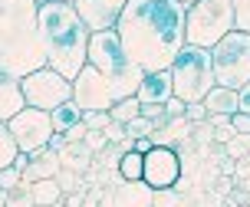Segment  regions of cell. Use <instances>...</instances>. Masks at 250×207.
Wrapping results in <instances>:
<instances>
[{
  "label": "cell",
  "mask_w": 250,
  "mask_h": 207,
  "mask_svg": "<svg viewBox=\"0 0 250 207\" xmlns=\"http://www.w3.org/2000/svg\"><path fill=\"white\" fill-rule=\"evenodd\" d=\"M0 60L20 79L46 66L37 0H0Z\"/></svg>",
  "instance_id": "cell-3"
},
{
  "label": "cell",
  "mask_w": 250,
  "mask_h": 207,
  "mask_svg": "<svg viewBox=\"0 0 250 207\" xmlns=\"http://www.w3.org/2000/svg\"><path fill=\"white\" fill-rule=\"evenodd\" d=\"M237 112L250 115V83L244 85V89H237Z\"/></svg>",
  "instance_id": "cell-37"
},
{
  "label": "cell",
  "mask_w": 250,
  "mask_h": 207,
  "mask_svg": "<svg viewBox=\"0 0 250 207\" xmlns=\"http://www.w3.org/2000/svg\"><path fill=\"white\" fill-rule=\"evenodd\" d=\"M83 125L89 132H105L112 125V115L109 112H83Z\"/></svg>",
  "instance_id": "cell-26"
},
{
  "label": "cell",
  "mask_w": 250,
  "mask_h": 207,
  "mask_svg": "<svg viewBox=\"0 0 250 207\" xmlns=\"http://www.w3.org/2000/svg\"><path fill=\"white\" fill-rule=\"evenodd\" d=\"M181 155L175 148L151 145V151H145V168H142V181L151 191H171L181 181Z\"/></svg>",
  "instance_id": "cell-11"
},
{
  "label": "cell",
  "mask_w": 250,
  "mask_h": 207,
  "mask_svg": "<svg viewBox=\"0 0 250 207\" xmlns=\"http://www.w3.org/2000/svg\"><path fill=\"white\" fill-rule=\"evenodd\" d=\"M185 102H181V99H168V102H165V112H168V119H178V115H185Z\"/></svg>",
  "instance_id": "cell-38"
},
{
  "label": "cell",
  "mask_w": 250,
  "mask_h": 207,
  "mask_svg": "<svg viewBox=\"0 0 250 207\" xmlns=\"http://www.w3.org/2000/svg\"><path fill=\"white\" fill-rule=\"evenodd\" d=\"M125 135H128L132 142H135V138H151V135H155V125L138 115V119H132V122L125 125Z\"/></svg>",
  "instance_id": "cell-25"
},
{
  "label": "cell",
  "mask_w": 250,
  "mask_h": 207,
  "mask_svg": "<svg viewBox=\"0 0 250 207\" xmlns=\"http://www.w3.org/2000/svg\"><path fill=\"white\" fill-rule=\"evenodd\" d=\"M214 83L224 89H244L250 83V33L230 30L217 46L211 49Z\"/></svg>",
  "instance_id": "cell-7"
},
{
  "label": "cell",
  "mask_w": 250,
  "mask_h": 207,
  "mask_svg": "<svg viewBox=\"0 0 250 207\" xmlns=\"http://www.w3.org/2000/svg\"><path fill=\"white\" fill-rule=\"evenodd\" d=\"M227 155L230 158H250V135H234L227 142Z\"/></svg>",
  "instance_id": "cell-28"
},
{
  "label": "cell",
  "mask_w": 250,
  "mask_h": 207,
  "mask_svg": "<svg viewBox=\"0 0 250 207\" xmlns=\"http://www.w3.org/2000/svg\"><path fill=\"white\" fill-rule=\"evenodd\" d=\"M204 109H208V115H234L237 112V92L224 89V85H214L204 96Z\"/></svg>",
  "instance_id": "cell-19"
},
{
  "label": "cell",
  "mask_w": 250,
  "mask_h": 207,
  "mask_svg": "<svg viewBox=\"0 0 250 207\" xmlns=\"http://www.w3.org/2000/svg\"><path fill=\"white\" fill-rule=\"evenodd\" d=\"M56 181H60L62 194H66V191H86V181H83V174H73V171H60V174H56Z\"/></svg>",
  "instance_id": "cell-29"
},
{
  "label": "cell",
  "mask_w": 250,
  "mask_h": 207,
  "mask_svg": "<svg viewBox=\"0 0 250 207\" xmlns=\"http://www.w3.org/2000/svg\"><path fill=\"white\" fill-rule=\"evenodd\" d=\"M50 122H53V132H56V135H66L73 125L83 122V109H79L73 99H69V102H62L60 109L50 112Z\"/></svg>",
  "instance_id": "cell-21"
},
{
  "label": "cell",
  "mask_w": 250,
  "mask_h": 207,
  "mask_svg": "<svg viewBox=\"0 0 250 207\" xmlns=\"http://www.w3.org/2000/svg\"><path fill=\"white\" fill-rule=\"evenodd\" d=\"M178 3H185V7H191V3H198V0H178Z\"/></svg>",
  "instance_id": "cell-45"
},
{
  "label": "cell",
  "mask_w": 250,
  "mask_h": 207,
  "mask_svg": "<svg viewBox=\"0 0 250 207\" xmlns=\"http://www.w3.org/2000/svg\"><path fill=\"white\" fill-rule=\"evenodd\" d=\"M171 89L175 99H181L185 105L204 102V96L214 85V62H211V49H198V46H185L178 53V60L171 62Z\"/></svg>",
  "instance_id": "cell-6"
},
{
  "label": "cell",
  "mask_w": 250,
  "mask_h": 207,
  "mask_svg": "<svg viewBox=\"0 0 250 207\" xmlns=\"http://www.w3.org/2000/svg\"><path fill=\"white\" fill-rule=\"evenodd\" d=\"M7 201H10V191H0V207H7Z\"/></svg>",
  "instance_id": "cell-42"
},
{
  "label": "cell",
  "mask_w": 250,
  "mask_h": 207,
  "mask_svg": "<svg viewBox=\"0 0 250 207\" xmlns=\"http://www.w3.org/2000/svg\"><path fill=\"white\" fill-rule=\"evenodd\" d=\"M175 204H181L175 197V187L171 191H155V207H175Z\"/></svg>",
  "instance_id": "cell-36"
},
{
  "label": "cell",
  "mask_w": 250,
  "mask_h": 207,
  "mask_svg": "<svg viewBox=\"0 0 250 207\" xmlns=\"http://www.w3.org/2000/svg\"><path fill=\"white\" fill-rule=\"evenodd\" d=\"M20 92H23V102L30 109L53 112V109H60L62 102L73 99V83L66 76H60L56 69L43 66V69H37V73L20 79Z\"/></svg>",
  "instance_id": "cell-8"
},
{
  "label": "cell",
  "mask_w": 250,
  "mask_h": 207,
  "mask_svg": "<svg viewBox=\"0 0 250 207\" xmlns=\"http://www.w3.org/2000/svg\"><path fill=\"white\" fill-rule=\"evenodd\" d=\"M7 207H37V204H33V194H30V184H20L17 191H10Z\"/></svg>",
  "instance_id": "cell-31"
},
{
  "label": "cell",
  "mask_w": 250,
  "mask_h": 207,
  "mask_svg": "<svg viewBox=\"0 0 250 207\" xmlns=\"http://www.w3.org/2000/svg\"><path fill=\"white\" fill-rule=\"evenodd\" d=\"M230 30H237L230 0H198L185 13V46L214 49Z\"/></svg>",
  "instance_id": "cell-5"
},
{
  "label": "cell",
  "mask_w": 250,
  "mask_h": 207,
  "mask_svg": "<svg viewBox=\"0 0 250 207\" xmlns=\"http://www.w3.org/2000/svg\"><path fill=\"white\" fill-rule=\"evenodd\" d=\"M105 138H109V145H122L125 138H128V135H125V125L112 122V125H109V128H105Z\"/></svg>",
  "instance_id": "cell-34"
},
{
  "label": "cell",
  "mask_w": 250,
  "mask_h": 207,
  "mask_svg": "<svg viewBox=\"0 0 250 207\" xmlns=\"http://www.w3.org/2000/svg\"><path fill=\"white\" fill-rule=\"evenodd\" d=\"M73 102L83 112H109L119 102L115 89L109 85V79L96 69V66H83V73L73 79Z\"/></svg>",
  "instance_id": "cell-10"
},
{
  "label": "cell",
  "mask_w": 250,
  "mask_h": 207,
  "mask_svg": "<svg viewBox=\"0 0 250 207\" xmlns=\"http://www.w3.org/2000/svg\"><path fill=\"white\" fill-rule=\"evenodd\" d=\"M92 158H96V155H92L83 142H73V145H62L60 148L62 171H73V174H83V178H86L89 168H92Z\"/></svg>",
  "instance_id": "cell-17"
},
{
  "label": "cell",
  "mask_w": 250,
  "mask_h": 207,
  "mask_svg": "<svg viewBox=\"0 0 250 207\" xmlns=\"http://www.w3.org/2000/svg\"><path fill=\"white\" fill-rule=\"evenodd\" d=\"M83 145H86L92 155H99V151H105V148H109V138H105V132H86Z\"/></svg>",
  "instance_id": "cell-32"
},
{
  "label": "cell",
  "mask_w": 250,
  "mask_h": 207,
  "mask_svg": "<svg viewBox=\"0 0 250 207\" xmlns=\"http://www.w3.org/2000/svg\"><path fill=\"white\" fill-rule=\"evenodd\" d=\"M26 165H30V155H23V151H20V155H17V161H13V168H17L20 174H23V171H26Z\"/></svg>",
  "instance_id": "cell-41"
},
{
  "label": "cell",
  "mask_w": 250,
  "mask_h": 207,
  "mask_svg": "<svg viewBox=\"0 0 250 207\" xmlns=\"http://www.w3.org/2000/svg\"><path fill=\"white\" fill-rule=\"evenodd\" d=\"M7 128H10L13 142H17V148L23 155H37L43 148H50V138L56 135L53 132V122H50V112L30 109V105L17 112L10 122H7Z\"/></svg>",
  "instance_id": "cell-9"
},
{
  "label": "cell",
  "mask_w": 250,
  "mask_h": 207,
  "mask_svg": "<svg viewBox=\"0 0 250 207\" xmlns=\"http://www.w3.org/2000/svg\"><path fill=\"white\" fill-rule=\"evenodd\" d=\"M247 161H250V158H247Z\"/></svg>",
  "instance_id": "cell-46"
},
{
  "label": "cell",
  "mask_w": 250,
  "mask_h": 207,
  "mask_svg": "<svg viewBox=\"0 0 250 207\" xmlns=\"http://www.w3.org/2000/svg\"><path fill=\"white\" fill-rule=\"evenodd\" d=\"M142 168H145V155L125 151L122 161H119V178L122 181H142Z\"/></svg>",
  "instance_id": "cell-22"
},
{
  "label": "cell",
  "mask_w": 250,
  "mask_h": 207,
  "mask_svg": "<svg viewBox=\"0 0 250 207\" xmlns=\"http://www.w3.org/2000/svg\"><path fill=\"white\" fill-rule=\"evenodd\" d=\"M185 119H188L191 125L208 122V109H204V102H194V105H188V109H185Z\"/></svg>",
  "instance_id": "cell-33"
},
{
  "label": "cell",
  "mask_w": 250,
  "mask_h": 207,
  "mask_svg": "<svg viewBox=\"0 0 250 207\" xmlns=\"http://www.w3.org/2000/svg\"><path fill=\"white\" fill-rule=\"evenodd\" d=\"M135 99L142 105H165L168 99H175V89H171V73H145L142 85H138Z\"/></svg>",
  "instance_id": "cell-14"
},
{
  "label": "cell",
  "mask_w": 250,
  "mask_h": 207,
  "mask_svg": "<svg viewBox=\"0 0 250 207\" xmlns=\"http://www.w3.org/2000/svg\"><path fill=\"white\" fill-rule=\"evenodd\" d=\"M40 7H43V3H73V0H37Z\"/></svg>",
  "instance_id": "cell-43"
},
{
  "label": "cell",
  "mask_w": 250,
  "mask_h": 207,
  "mask_svg": "<svg viewBox=\"0 0 250 207\" xmlns=\"http://www.w3.org/2000/svg\"><path fill=\"white\" fill-rule=\"evenodd\" d=\"M125 3L128 0H73V10L79 13L89 33H102V30H115Z\"/></svg>",
  "instance_id": "cell-12"
},
{
  "label": "cell",
  "mask_w": 250,
  "mask_h": 207,
  "mask_svg": "<svg viewBox=\"0 0 250 207\" xmlns=\"http://www.w3.org/2000/svg\"><path fill=\"white\" fill-rule=\"evenodd\" d=\"M185 13L178 0H128L115 33L122 40L128 60L142 73L171 69L178 53L185 49Z\"/></svg>",
  "instance_id": "cell-1"
},
{
  "label": "cell",
  "mask_w": 250,
  "mask_h": 207,
  "mask_svg": "<svg viewBox=\"0 0 250 207\" xmlns=\"http://www.w3.org/2000/svg\"><path fill=\"white\" fill-rule=\"evenodd\" d=\"M89 66H96L109 79V85L115 89V96H119V102L135 96L142 79H145V73L128 60V53H125V46H122V40H119L115 30H102V33H92L89 37Z\"/></svg>",
  "instance_id": "cell-4"
},
{
  "label": "cell",
  "mask_w": 250,
  "mask_h": 207,
  "mask_svg": "<svg viewBox=\"0 0 250 207\" xmlns=\"http://www.w3.org/2000/svg\"><path fill=\"white\" fill-rule=\"evenodd\" d=\"M20 184H23V174H20V171L13 168H3L0 171V191H17V187H20Z\"/></svg>",
  "instance_id": "cell-30"
},
{
  "label": "cell",
  "mask_w": 250,
  "mask_h": 207,
  "mask_svg": "<svg viewBox=\"0 0 250 207\" xmlns=\"http://www.w3.org/2000/svg\"><path fill=\"white\" fill-rule=\"evenodd\" d=\"M89 33L73 3H43L40 7V43L46 66L73 83L89 62Z\"/></svg>",
  "instance_id": "cell-2"
},
{
  "label": "cell",
  "mask_w": 250,
  "mask_h": 207,
  "mask_svg": "<svg viewBox=\"0 0 250 207\" xmlns=\"http://www.w3.org/2000/svg\"><path fill=\"white\" fill-rule=\"evenodd\" d=\"M109 115H112V122L128 125L132 119H138V115H142V102H138L135 96H128V99H122V102H115L112 109H109Z\"/></svg>",
  "instance_id": "cell-23"
},
{
  "label": "cell",
  "mask_w": 250,
  "mask_h": 207,
  "mask_svg": "<svg viewBox=\"0 0 250 207\" xmlns=\"http://www.w3.org/2000/svg\"><path fill=\"white\" fill-rule=\"evenodd\" d=\"M112 207H155V191L145 181H119L112 187Z\"/></svg>",
  "instance_id": "cell-15"
},
{
  "label": "cell",
  "mask_w": 250,
  "mask_h": 207,
  "mask_svg": "<svg viewBox=\"0 0 250 207\" xmlns=\"http://www.w3.org/2000/svg\"><path fill=\"white\" fill-rule=\"evenodd\" d=\"M30 194H33V204L37 207H60L62 204V187L56 178H46V181L30 184Z\"/></svg>",
  "instance_id": "cell-20"
},
{
  "label": "cell",
  "mask_w": 250,
  "mask_h": 207,
  "mask_svg": "<svg viewBox=\"0 0 250 207\" xmlns=\"http://www.w3.org/2000/svg\"><path fill=\"white\" fill-rule=\"evenodd\" d=\"M194 132V125L188 122L185 115H178V119H168V122L158 128V132L151 135V145H165V148H175V142H185L188 135Z\"/></svg>",
  "instance_id": "cell-18"
},
{
  "label": "cell",
  "mask_w": 250,
  "mask_h": 207,
  "mask_svg": "<svg viewBox=\"0 0 250 207\" xmlns=\"http://www.w3.org/2000/svg\"><path fill=\"white\" fill-rule=\"evenodd\" d=\"M240 187H244V191L250 194V178H244V184H240Z\"/></svg>",
  "instance_id": "cell-44"
},
{
  "label": "cell",
  "mask_w": 250,
  "mask_h": 207,
  "mask_svg": "<svg viewBox=\"0 0 250 207\" xmlns=\"http://www.w3.org/2000/svg\"><path fill=\"white\" fill-rule=\"evenodd\" d=\"M230 125H234L237 135H250V115H244V112H234L230 115Z\"/></svg>",
  "instance_id": "cell-35"
},
{
  "label": "cell",
  "mask_w": 250,
  "mask_h": 207,
  "mask_svg": "<svg viewBox=\"0 0 250 207\" xmlns=\"http://www.w3.org/2000/svg\"><path fill=\"white\" fill-rule=\"evenodd\" d=\"M234 125H221V128H214V142H221V145H227L230 138H234Z\"/></svg>",
  "instance_id": "cell-39"
},
{
  "label": "cell",
  "mask_w": 250,
  "mask_h": 207,
  "mask_svg": "<svg viewBox=\"0 0 250 207\" xmlns=\"http://www.w3.org/2000/svg\"><path fill=\"white\" fill-rule=\"evenodd\" d=\"M20 109H26L23 92H20V76H13V69L0 60V122H10Z\"/></svg>",
  "instance_id": "cell-13"
},
{
  "label": "cell",
  "mask_w": 250,
  "mask_h": 207,
  "mask_svg": "<svg viewBox=\"0 0 250 207\" xmlns=\"http://www.w3.org/2000/svg\"><path fill=\"white\" fill-rule=\"evenodd\" d=\"M132 151H138V155L151 151V138H135V148H132Z\"/></svg>",
  "instance_id": "cell-40"
},
{
  "label": "cell",
  "mask_w": 250,
  "mask_h": 207,
  "mask_svg": "<svg viewBox=\"0 0 250 207\" xmlns=\"http://www.w3.org/2000/svg\"><path fill=\"white\" fill-rule=\"evenodd\" d=\"M60 171H62L60 151L43 148L37 155H30V165H26V171H23V184H37V181H46V178H56Z\"/></svg>",
  "instance_id": "cell-16"
},
{
  "label": "cell",
  "mask_w": 250,
  "mask_h": 207,
  "mask_svg": "<svg viewBox=\"0 0 250 207\" xmlns=\"http://www.w3.org/2000/svg\"><path fill=\"white\" fill-rule=\"evenodd\" d=\"M234 3V26L250 33V0H230Z\"/></svg>",
  "instance_id": "cell-27"
},
{
  "label": "cell",
  "mask_w": 250,
  "mask_h": 207,
  "mask_svg": "<svg viewBox=\"0 0 250 207\" xmlns=\"http://www.w3.org/2000/svg\"><path fill=\"white\" fill-rule=\"evenodd\" d=\"M17 155H20V148H17V142H13L10 128H7V122H0V171L10 168L13 161H17Z\"/></svg>",
  "instance_id": "cell-24"
}]
</instances>
